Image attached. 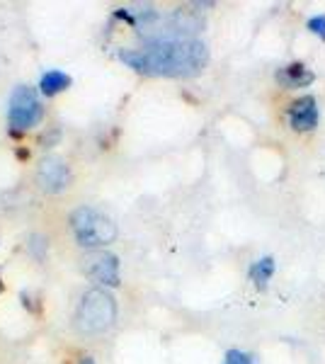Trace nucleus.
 <instances>
[{
  "instance_id": "nucleus-8",
  "label": "nucleus",
  "mask_w": 325,
  "mask_h": 364,
  "mask_svg": "<svg viewBox=\"0 0 325 364\" xmlns=\"http://www.w3.org/2000/svg\"><path fill=\"white\" fill-rule=\"evenodd\" d=\"M275 78H277V83L282 87H287V90H299V87L311 85L316 75H313L304 63H292V66H284V68L277 70Z\"/></svg>"
},
{
  "instance_id": "nucleus-3",
  "label": "nucleus",
  "mask_w": 325,
  "mask_h": 364,
  "mask_svg": "<svg viewBox=\"0 0 325 364\" xmlns=\"http://www.w3.org/2000/svg\"><path fill=\"white\" fill-rule=\"evenodd\" d=\"M73 238L85 250H105L117 238V224L95 207H78L68 219Z\"/></svg>"
},
{
  "instance_id": "nucleus-10",
  "label": "nucleus",
  "mask_w": 325,
  "mask_h": 364,
  "mask_svg": "<svg viewBox=\"0 0 325 364\" xmlns=\"http://www.w3.org/2000/svg\"><path fill=\"white\" fill-rule=\"evenodd\" d=\"M247 274H250V279L255 282L260 289H262V287L272 279V274H275V260H272L270 255L260 257V260H255L250 265V272H247Z\"/></svg>"
},
{
  "instance_id": "nucleus-15",
  "label": "nucleus",
  "mask_w": 325,
  "mask_h": 364,
  "mask_svg": "<svg viewBox=\"0 0 325 364\" xmlns=\"http://www.w3.org/2000/svg\"><path fill=\"white\" fill-rule=\"evenodd\" d=\"M0 291H3V282H0Z\"/></svg>"
},
{
  "instance_id": "nucleus-12",
  "label": "nucleus",
  "mask_w": 325,
  "mask_h": 364,
  "mask_svg": "<svg viewBox=\"0 0 325 364\" xmlns=\"http://www.w3.org/2000/svg\"><path fill=\"white\" fill-rule=\"evenodd\" d=\"M223 364H255V360H252L247 352H240V350H228L226 352V360H223Z\"/></svg>"
},
{
  "instance_id": "nucleus-14",
  "label": "nucleus",
  "mask_w": 325,
  "mask_h": 364,
  "mask_svg": "<svg viewBox=\"0 0 325 364\" xmlns=\"http://www.w3.org/2000/svg\"><path fill=\"white\" fill-rule=\"evenodd\" d=\"M78 364H95V357H90V355H85V357H80Z\"/></svg>"
},
{
  "instance_id": "nucleus-1",
  "label": "nucleus",
  "mask_w": 325,
  "mask_h": 364,
  "mask_svg": "<svg viewBox=\"0 0 325 364\" xmlns=\"http://www.w3.org/2000/svg\"><path fill=\"white\" fill-rule=\"evenodd\" d=\"M119 61L144 75L192 78L206 68L209 49L199 39H163V42H146L141 49L119 51Z\"/></svg>"
},
{
  "instance_id": "nucleus-7",
  "label": "nucleus",
  "mask_w": 325,
  "mask_h": 364,
  "mask_svg": "<svg viewBox=\"0 0 325 364\" xmlns=\"http://www.w3.org/2000/svg\"><path fill=\"white\" fill-rule=\"evenodd\" d=\"M287 119L292 129L297 132H313L318 127V102L316 97L304 95L299 100H294L287 109Z\"/></svg>"
},
{
  "instance_id": "nucleus-11",
  "label": "nucleus",
  "mask_w": 325,
  "mask_h": 364,
  "mask_svg": "<svg viewBox=\"0 0 325 364\" xmlns=\"http://www.w3.org/2000/svg\"><path fill=\"white\" fill-rule=\"evenodd\" d=\"M27 250L34 260L41 262L46 257V250H49V240L44 236H39V233H34V236H29V240H27Z\"/></svg>"
},
{
  "instance_id": "nucleus-2",
  "label": "nucleus",
  "mask_w": 325,
  "mask_h": 364,
  "mask_svg": "<svg viewBox=\"0 0 325 364\" xmlns=\"http://www.w3.org/2000/svg\"><path fill=\"white\" fill-rule=\"evenodd\" d=\"M117 314H119L117 299L102 287H95L80 296L73 314V328L80 336H102L117 323Z\"/></svg>"
},
{
  "instance_id": "nucleus-5",
  "label": "nucleus",
  "mask_w": 325,
  "mask_h": 364,
  "mask_svg": "<svg viewBox=\"0 0 325 364\" xmlns=\"http://www.w3.org/2000/svg\"><path fill=\"white\" fill-rule=\"evenodd\" d=\"M80 269L85 277L97 282L102 289H117L122 284L119 277V257L107 250H92L80 260Z\"/></svg>"
},
{
  "instance_id": "nucleus-13",
  "label": "nucleus",
  "mask_w": 325,
  "mask_h": 364,
  "mask_svg": "<svg viewBox=\"0 0 325 364\" xmlns=\"http://www.w3.org/2000/svg\"><path fill=\"white\" fill-rule=\"evenodd\" d=\"M309 29L316 37H321L323 42H325V15H316V17H311L309 20Z\"/></svg>"
},
{
  "instance_id": "nucleus-6",
  "label": "nucleus",
  "mask_w": 325,
  "mask_h": 364,
  "mask_svg": "<svg viewBox=\"0 0 325 364\" xmlns=\"http://www.w3.org/2000/svg\"><path fill=\"white\" fill-rule=\"evenodd\" d=\"M34 182L41 192L46 195H58V192H66L73 182V173H70V166L63 158L58 156H49L39 163L37 173H34Z\"/></svg>"
},
{
  "instance_id": "nucleus-4",
  "label": "nucleus",
  "mask_w": 325,
  "mask_h": 364,
  "mask_svg": "<svg viewBox=\"0 0 325 364\" xmlns=\"http://www.w3.org/2000/svg\"><path fill=\"white\" fill-rule=\"evenodd\" d=\"M41 119H44V107L39 92L32 85H15L8 97V124L13 134L34 129Z\"/></svg>"
},
{
  "instance_id": "nucleus-9",
  "label": "nucleus",
  "mask_w": 325,
  "mask_h": 364,
  "mask_svg": "<svg viewBox=\"0 0 325 364\" xmlns=\"http://www.w3.org/2000/svg\"><path fill=\"white\" fill-rule=\"evenodd\" d=\"M70 83H73V80H70V75L63 73V70H56V68L46 70V73L39 78V92L46 97H54V95H58V92L68 90Z\"/></svg>"
}]
</instances>
